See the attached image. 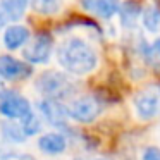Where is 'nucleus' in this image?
<instances>
[{
	"label": "nucleus",
	"mask_w": 160,
	"mask_h": 160,
	"mask_svg": "<svg viewBox=\"0 0 160 160\" xmlns=\"http://www.w3.org/2000/svg\"><path fill=\"white\" fill-rule=\"evenodd\" d=\"M145 57H146V62H148L157 72H160V36H157V38L146 47Z\"/></svg>",
	"instance_id": "17"
},
{
	"label": "nucleus",
	"mask_w": 160,
	"mask_h": 160,
	"mask_svg": "<svg viewBox=\"0 0 160 160\" xmlns=\"http://www.w3.org/2000/svg\"><path fill=\"white\" fill-rule=\"evenodd\" d=\"M55 57L64 72L71 76H88L98 67V53L84 38L69 36L55 48Z\"/></svg>",
	"instance_id": "1"
},
{
	"label": "nucleus",
	"mask_w": 160,
	"mask_h": 160,
	"mask_svg": "<svg viewBox=\"0 0 160 160\" xmlns=\"http://www.w3.org/2000/svg\"><path fill=\"white\" fill-rule=\"evenodd\" d=\"M0 131H2L4 139L9 143H16L18 145V143H24L28 139L21 122H18V121H9V119H5V122H0Z\"/></svg>",
	"instance_id": "14"
},
{
	"label": "nucleus",
	"mask_w": 160,
	"mask_h": 160,
	"mask_svg": "<svg viewBox=\"0 0 160 160\" xmlns=\"http://www.w3.org/2000/svg\"><path fill=\"white\" fill-rule=\"evenodd\" d=\"M18 160H36V158H35V157H31V155H19Z\"/></svg>",
	"instance_id": "22"
},
{
	"label": "nucleus",
	"mask_w": 160,
	"mask_h": 160,
	"mask_svg": "<svg viewBox=\"0 0 160 160\" xmlns=\"http://www.w3.org/2000/svg\"><path fill=\"white\" fill-rule=\"evenodd\" d=\"M53 52H55L53 50V36L48 31H40L22 48V57L31 66L33 64H47Z\"/></svg>",
	"instance_id": "6"
},
{
	"label": "nucleus",
	"mask_w": 160,
	"mask_h": 160,
	"mask_svg": "<svg viewBox=\"0 0 160 160\" xmlns=\"http://www.w3.org/2000/svg\"><path fill=\"white\" fill-rule=\"evenodd\" d=\"M31 0H0V7L5 12L9 21L18 22L22 19V16L26 14Z\"/></svg>",
	"instance_id": "13"
},
{
	"label": "nucleus",
	"mask_w": 160,
	"mask_h": 160,
	"mask_svg": "<svg viewBox=\"0 0 160 160\" xmlns=\"http://www.w3.org/2000/svg\"><path fill=\"white\" fill-rule=\"evenodd\" d=\"M81 7L98 19H112L119 14L121 0H79Z\"/></svg>",
	"instance_id": "10"
},
{
	"label": "nucleus",
	"mask_w": 160,
	"mask_h": 160,
	"mask_svg": "<svg viewBox=\"0 0 160 160\" xmlns=\"http://www.w3.org/2000/svg\"><path fill=\"white\" fill-rule=\"evenodd\" d=\"M31 31H29L28 26L24 24H11L4 29V35H2V42H4V47L11 52L14 50H19V48H24L26 45L29 43L31 40Z\"/></svg>",
	"instance_id": "9"
},
{
	"label": "nucleus",
	"mask_w": 160,
	"mask_h": 160,
	"mask_svg": "<svg viewBox=\"0 0 160 160\" xmlns=\"http://www.w3.org/2000/svg\"><path fill=\"white\" fill-rule=\"evenodd\" d=\"M67 115L71 121L79 124H91L100 117L103 105L95 95H81L76 97L66 105Z\"/></svg>",
	"instance_id": "3"
},
{
	"label": "nucleus",
	"mask_w": 160,
	"mask_h": 160,
	"mask_svg": "<svg viewBox=\"0 0 160 160\" xmlns=\"http://www.w3.org/2000/svg\"><path fill=\"white\" fill-rule=\"evenodd\" d=\"M93 160H105V158H93Z\"/></svg>",
	"instance_id": "23"
},
{
	"label": "nucleus",
	"mask_w": 160,
	"mask_h": 160,
	"mask_svg": "<svg viewBox=\"0 0 160 160\" xmlns=\"http://www.w3.org/2000/svg\"><path fill=\"white\" fill-rule=\"evenodd\" d=\"M132 107L141 121H153L160 115V86L139 90L132 98Z\"/></svg>",
	"instance_id": "5"
},
{
	"label": "nucleus",
	"mask_w": 160,
	"mask_h": 160,
	"mask_svg": "<svg viewBox=\"0 0 160 160\" xmlns=\"http://www.w3.org/2000/svg\"><path fill=\"white\" fill-rule=\"evenodd\" d=\"M143 11L145 9L136 0H126V2H122L121 9H119V19H121L122 28L134 29L138 26V22H141Z\"/></svg>",
	"instance_id": "12"
},
{
	"label": "nucleus",
	"mask_w": 160,
	"mask_h": 160,
	"mask_svg": "<svg viewBox=\"0 0 160 160\" xmlns=\"http://www.w3.org/2000/svg\"><path fill=\"white\" fill-rule=\"evenodd\" d=\"M38 148L47 155H60L67 150V138L60 131L43 132L38 138Z\"/></svg>",
	"instance_id": "11"
},
{
	"label": "nucleus",
	"mask_w": 160,
	"mask_h": 160,
	"mask_svg": "<svg viewBox=\"0 0 160 160\" xmlns=\"http://www.w3.org/2000/svg\"><path fill=\"white\" fill-rule=\"evenodd\" d=\"M7 16H5V12L2 11V7H0V29H4L5 28V24H7Z\"/></svg>",
	"instance_id": "20"
},
{
	"label": "nucleus",
	"mask_w": 160,
	"mask_h": 160,
	"mask_svg": "<svg viewBox=\"0 0 160 160\" xmlns=\"http://www.w3.org/2000/svg\"><path fill=\"white\" fill-rule=\"evenodd\" d=\"M35 88L43 98L62 102L72 97L76 91V83L67 72L59 71H45L35 81Z\"/></svg>",
	"instance_id": "2"
},
{
	"label": "nucleus",
	"mask_w": 160,
	"mask_h": 160,
	"mask_svg": "<svg viewBox=\"0 0 160 160\" xmlns=\"http://www.w3.org/2000/svg\"><path fill=\"white\" fill-rule=\"evenodd\" d=\"M21 126L24 129L26 136H36L38 132H42V128H43V119L40 117V114H35L33 112L29 117H26L24 121H21Z\"/></svg>",
	"instance_id": "18"
},
{
	"label": "nucleus",
	"mask_w": 160,
	"mask_h": 160,
	"mask_svg": "<svg viewBox=\"0 0 160 160\" xmlns=\"http://www.w3.org/2000/svg\"><path fill=\"white\" fill-rule=\"evenodd\" d=\"M141 24L146 31L158 33L160 31V11L157 7H146L141 16Z\"/></svg>",
	"instance_id": "16"
},
{
	"label": "nucleus",
	"mask_w": 160,
	"mask_h": 160,
	"mask_svg": "<svg viewBox=\"0 0 160 160\" xmlns=\"http://www.w3.org/2000/svg\"><path fill=\"white\" fill-rule=\"evenodd\" d=\"M5 91H7V90H5V81L2 79V76H0V97H2Z\"/></svg>",
	"instance_id": "21"
},
{
	"label": "nucleus",
	"mask_w": 160,
	"mask_h": 160,
	"mask_svg": "<svg viewBox=\"0 0 160 160\" xmlns=\"http://www.w3.org/2000/svg\"><path fill=\"white\" fill-rule=\"evenodd\" d=\"M141 160H160V148L158 146H146L141 153Z\"/></svg>",
	"instance_id": "19"
},
{
	"label": "nucleus",
	"mask_w": 160,
	"mask_h": 160,
	"mask_svg": "<svg viewBox=\"0 0 160 160\" xmlns=\"http://www.w3.org/2000/svg\"><path fill=\"white\" fill-rule=\"evenodd\" d=\"M33 74V66L26 60H19L12 55H0V76L4 81H21L28 79Z\"/></svg>",
	"instance_id": "8"
},
{
	"label": "nucleus",
	"mask_w": 160,
	"mask_h": 160,
	"mask_svg": "<svg viewBox=\"0 0 160 160\" xmlns=\"http://www.w3.org/2000/svg\"><path fill=\"white\" fill-rule=\"evenodd\" d=\"M33 12L40 16H53L60 12L62 9V0H31L29 4Z\"/></svg>",
	"instance_id": "15"
},
{
	"label": "nucleus",
	"mask_w": 160,
	"mask_h": 160,
	"mask_svg": "<svg viewBox=\"0 0 160 160\" xmlns=\"http://www.w3.org/2000/svg\"><path fill=\"white\" fill-rule=\"evenodd\" d=\"M38 114L47 124H50L52 128H57L59 131L67 128L69 115H67L66 105H62L60 102L42 98V100L38 102Z\"/></svg>",
	"instance_id": "7"
},
{
	"label": "nucleus",
	"mask_w": 160,
	"mask_h": 160,
	"mask_svg": "<svg viewBox=\"0 0 160 160\" xmlns=\"http://www.w3.org/2000/svg\"><path fill=\"white\" fill-rule=\"evenodd\" d=\"M33 114V107L29 100L19 91L7 90L0 97V115L9 121H24Z\"/></svg>",
	"instance_id": "4"
}]
</instances>
